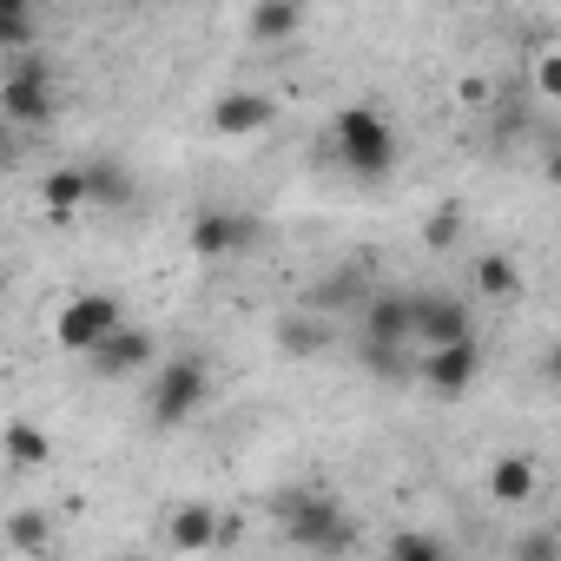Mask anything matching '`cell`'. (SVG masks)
<instances>
[{"mask_svg":"<svg viewBox=\"0 0 561 561\" xmlns=\"http://www.w3.org/2000/svg\"><path fill=\"white\" fill-rule=\"evenodd\" d=\"M331 139H337L344 172L364 179V185H383V179L397 172V159H403V139H397V126H390L377 106H344L337 126H331Z\"/></svg>","mask_w":561,"mask_h":561,"instance_id":"7a4b0ae2","label":"cell"},{"mask_svg":"<svg viewBox=\"0 0 561 561\" xmlns=\"http://www.w3.org/2000/svg\"><path fill=\"white\" fill-rule=\"evenodd\" d=\"M357 357L377 383H416V351H403V344H364L357 337Z\"/></svg>","mask_w":561,"mask_h":561,"instance_id":"e0dca14e","label":"cell"},{"mask_svg":"<svg viewBox=\"0 0 561 561\" xmlns=\"http://www.w3.org/2000/svg\"><path fill=\"white\" fill-rule=\"evenodd\" d=\"M47 541H54V522H47L41 508H21V515L8 522V548H14L21 561H41V554H47Z\"/></svg>","mask_w":561,"mask_h":561,"instance_id":"ffe728a7","label":"cell"},{"mask_svg":"<svg viewBox=\"0 0 561 561\" xmlns=\"http://www.w3.org/2000/svg\"><path fill=\"white\" fill-rule=\"evenodd\" d=\"M535 489H541V476H535L528 456H502V462L489 469V495H495V502H528Z\"/></svg>","mask_w":561,"mask_h":561,"instance_id":"ac0fdd59","label":"cell"},{"mask_svg":"<svg viewBox=\"0 0 561 561\" xmlns=\"http://www.w3.org/2000/svg\"><path fill=\"white\" fill-rule=\"evenodd\" d=\"M277 119V100L271 93H257V87H244V93H225L218 106H211V126L225 133V139H244V133H264Z\"/></svg>","mask_w":561,"mask_h":561,"instance_id":"7c38bea8","label":"cell"},{"mask_svg":"<svg viewBox=\"0 0 561 561\" xmlns=\"http://www.w3.org/2000/svg\"><path fill=\"white\" fill-rule=\"evenodd\" d=\"M0 456H8L14 469H41V462L54 456V443H47V430H41L34 416H14L8 430H0Z\"/></svg>","mask_w":561,"mask_h":561,"instance_id":"2e32d148","label":"cell"},{"mask_svg":"<svg viewBox=\"0 0 561 561\" xmlns=\"http://www.w3.org/2000/svg\"><path fill=\"white\" fill-rule=\"evenodd\" d=\"M357 318H364V344H403V351H416V344H410L416 291H377V298L357 305Z\"/></svg>","mask_w":561,"mask_h":561,"instance_id":"8fae6325","label":"cell"},{"mask_svg":"<svg viewBox=\"0 0 561 561\" xmlns=\"http://www.w3.org/2000/svg\"><path fill=\"white\" fill-rule=\"evenodd\" d=\"M41 561H54V554H41Z\"/></svg>","mask_w":561,"mask_h":561,"instance_id":"83f0119b","label":"cell"},{"mask_svg":"<svg viewBox=\"0 0 561 561\" xmlns=\"http://www.w3.org/2000/svg\"><path fill=\"white\" fill-rule=\"evenodd\" d=\"M476 291H482V298H515V291H522V271H515V257H502V251H482V257H476Z\"/></svg>","mask_w":561,"mask_h":561,"instance_id":"44dd1931","label":"cell"},{"mask_svg":"<svg viewBox=\"0 0 561 561\" xmlns=\"http://www.w3.org/2000/svg\"><path fill=\"white\" fill-rule=\"evenodd\" d=\"M54 113H60V100H54V60L47 54H14L8 80H0V119H8L14 133H34Z\"/></svg>","mask_w":561,"mask_h":561,"instance_id":"277c9868","label":"cell"},{"mask_svg":"<svg viewBox=\"0 0 561 561\" xmlns=\"http://www.w3.org/2000/svg\"><path fill=\"white\" fill-rule=\"evenodd\" d=\"M41 198H47V218H54V225L80 218V211H87V179H80V159H73V165H54V172L41 179Z\"/></svg>","mask_w":561,"mask_h":561,"instance_id":"9a60e30c","label":"cell"},{"mask_svg":"<svg viewBox=\"0 0 561 561\" xmlns=\"http://www.w3.org/2000/svg\"><path fill=\"white\" fill-rule=\"evenodd\" d=\"M80 179H87V211H106V218H126L139 205V179L119 152H87L80 159Z\"/></svg>","mask_w":561,"mask_h":561,"instance_id":"ba28073f","label":"cell"},{"mask_svg":"<svg viewBox=\"0 0 561 561\" xmlns=\"http://www.w3.org/2000/svg\"><path fill=\"white\" fill-rule=\"evenodd\" d=\"M126 324V311H119V298H106V291H80L60 318H54V337H60V351H73V357H87V351H100L113 331Z\"/></svg>","mask_w":561,"mask_h":561,"instance_id":"8992f818","label":"cell"},{"mask_svg":"<svg viewBox=\"0 0 561 561\" xmlns=\"http://www.w3.org/2000/svg\"><path fill=\"white\" fill-rule=\"evenodd\" d=\"M185 244H192V257L225 264V257H244V251H257V244H264V218H257V211H244V205H205V211H192Z\"/></svg>","mask_w":561,"mask_h":561,"instance_id":"5b68a950","label":"cell"},{"mask_svg":"<svg viewBox=\"0 0 561 561\" xmlns=\"http://www.w3.org/2000/svg\"><path fill=\"white\" fill-rule=\"evenodd\" d=\"M476 324H469V305L449 298V291H416V324H410V344L416 351H443V344H469Z\"/></svg>","mask_w":561,"mask_h":561,"instance_id":"9c48e42d","label":"cell"},{"mask_svg":"<svg viewBox=\"0 0 561 561\" xmlns=\"http://www.w3.org/2000/svg\"><path fill=\"white\" fill-rule=\"evenodd\" d=\"M205 397H211V364H205L198 351L159 357L152 377H146V416H152V430H179V423H192V416L205 410Z\"/></svg>","mask_w":561,"mask_h":561,"instance_id":"3957f363","label":"cell"},{"mask_svg":"<svg viewBox=\"0 0 561 561\" xmlns=\"http://www.w3.org/2000/svg\"><path fill=\"white\" fill-rule=\"evenodd\" d=\"M423 238H430L436 251H449V244L462 238V205H436V211H430V225H423Z\"/></svg>","mask_w":561,"mask_h":561,"instance_id":"d4e9b609","label":"cell"},{"mask_svg":"<svg viewBox=\"0 0 561 561\" xmlns=\"http://www.w3.org/2000/svg\"><path fill=\"white\" fill-rule=\"evenodd\" d=\"M165 541H172L179 554L218 548V508H211V502H179V508L165 515Z\"/></svg>","mask_w":561,"mask_h":561,"instance_id":"4fadbf2b","label":"cell"},{"mask_svg":"<svg viewBox=\"0 0 561 561\" xmlns=\"http://www.w3.org/2000/svg\"><path fill=\"white\" fill-rule=\"evenodd\" d=\"M113 561H146V554H113Z\"/></svg>","mask_w":561,"mask_h":561,"instance_id":"4316f807","label":"cell"},{"mask_svg":"<svg viewBox=\"0 0 561 561\" xmlns=\"http://www.w3.org/2000/svg\"><path fill=\"white\" fill-rule=\"evenodd\" d=\"M482 370V344H443V351H416V383L436 390V397H462Z\"/></svg>","mask_w":561,"mask_h":561,"instance_id":"30bf717a","label":"cell"},{"mask_svg":"<svg viewBox=\"0 0 561 561\" xmlns=\"http://www.w3.org/2000/svg\"><path fill=\"white\" fill-rule=\"evenodd\" d=\"M508 561H561V541H554V528H528L522 541H515V554Z\"/></svg>","mask_w":561,"mask_h":561,"instance_id":"484cf974","label":"cell"},{"mask_svg":"<svg viewBox=\"0 0 561 561\" xmlns=\"http://www.w3.org/2000/svg\"><path fill=\"white\" fill-rule=\"evenodd\" d=\"M277 528H285V541L311 561H344L357 548V522L337 495L324 489H285L277 495Z\"/></svg>","mask_w":561,"mask_h":561,"instance_id":"6da1fadb","label":"cell"},{"mask_svg":"<svg viewBox=\"0 0 561 561\" xmlns=\"http://www.w3.org/2000/svg\"><path fill=\"white\" fill-rule=\"evenodd\" d=\"M152 364H159V337H152L146 324H119L100 351H87V370H93L100 383H133V377H152Z\"/></svg>","mask_w":561,"mask_h":561,"instance_id":"52a82bcc","label":"cell"},{"mask_svg":"<svg viewBox=\"0 0 561 561\" xmlns=\"http://www.w3.org/2000/svg\"><path fill=\"white\" fill-rule=\"evenodd\" d=\"M390 561H449V548L430 528H397L390 535Z\"/></svg>","mask_w":561,"mask_h":561,"instance_id":"603a6c76","label":"cell"},{"mask_svg":"<svg viewBox=\"0 0 561 561\" xmlns=\"http://www.w3.org/2000/svg\"><path fill=\"white\" fill-rule=\"evenodd\" d=\"M34 41H41V14L21 0H0V54H34Z\"/></svg>","mask_w":561,"mask_h":561,"instance_id":"d6986e66","label":"cell"},{"mask_svg":"<svg viewBox=\"0 0 561 561\" xmlns=\"http://www.w3.org/2000/svg\"><path fill=\"white\" fill-rule=\"evenodd\" d=\"M305 21H311V14L298 8V0H264V8L244 14V34H251L257 47H277V41H298Z\"/></svg>","mask_w":561,"mask_h":561,"instance_id":"5bb4252c","label":"cell"},{"mask_svg":"<svg viewBox=\"0 0 561 561\" xmlns=\"http://www.w3.org/2000/svg\"><path fill=\"white\" fill-rule=\"evenodd\" d=\"M370 291H364V264H344V271H331L324 277V291H318V305L331 311V305H364Z\"/></svg>","mask_w":561,"mask_h":561,"instance_id":"cb8c5ba5","label":"cell"},{"mask_svg":"<svg viewBox=\"0 0 561 561\" xmlns=\"http://www.w3.org/2000/svg\"><path fill=\"white\" fill-rule=\"evenodd\" d=\"M324 344H331V331H324L318 318H298V311H291V318H277V351H291V357H318Z\"/></svg>","mask_w":561,"mask_h":561,"instance_id":"7402d4cb","label":"cell"}]
</instances>
